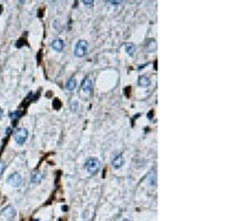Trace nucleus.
<instances>
[{"instance_id": "1", "label": "nucleus", "mask_w": 235, "mask_h": 221, "mask_svg": "<svg viewBox=\"0 0 235 221\" xmlns=\"http://www.w3.org/2000/svg\"><path fill=\"white\" fill-rule=\"evenodd\" d=\"M100 166H101L100 161L96 158H94V156L89 158L87 161H86V164H85V167L87 169V172L89 174H92V175H95V174L99 172Z\"/></svg>"}, {"instance_id": "2", "label": "nucleus", "mask_w": 235, "mask_h": 221, "mask_svg": "<svg viewBox=\"0 0 235 221\" xmlns=\"http://www.w3.org/2000/svg\"><path fill=\"white\" fill-rule=\"evenodd\" d=\"M88 52V42L86 40H79L74 47V55L78 58L85 57Z\"/></svg>"}, {"instance_id": "3", "label": "nucleus", "mask_w": 235, "mask_h": 221, "mask_svg": "<svg viewBox=\"0 0 235 221\" xmlns=\"http://www.w3.org/2000/svg\"><path fill=\"white\" fill-rule=\"evenodd\" d=\"M27 137H28V132L26 128H18L17 131L14 132V141L18 143V145H23L26 140H27Z\"/></svg>"}, {"instance_id": "4", "label": "nucleus", "mask_w": 235, "mask_h": 221, "mask_svg": "<svg viewBox=\"0 0 235 221\" xmlns=\"http://www.w3.org/2000/svg\"><path fill=\"white\" fill-rule=\"evenodd\" d=\"M21 181H23V178L21 175L18 173V172H14L12 173L8 178H7V184H10L12 187H19L21 185Z\"/></svg>"}, {"instance_id": "5", "label": "nucleus", "mask_w": 235, "mask_h": 221, "mask_svg": "<svg viewBox=\"0 0 235 221\" xmlns=\"http://www.w3.org/2000/svg\"><path fill=\"white\" fill-rule=\"evenodd\" d=\"M92 87H93V84H92V80L88 78H85L82 80L81 83V88L82 91L85 92V93H91V91H92Z\"/></svg>"}, {"instance_id": "6", "label": "nucleus", "mask_w": 235, "mask_h": 221, "mask_svg": "<svg viewBox=\"0 0 235 221\" xmlns=\"http://www.w3.org/2000/svg\"><path fill=\"white\" fill-rule=\"evenodd\" d=\"M51 47H52L54 51H57V52H61L65 47V44L61 39H54V40L51 42Z\"/></svg>"}, {"instance_id": "7", "label": "nucleus", "mask_w": 235, "mask_h": 221, "mask_svg": "<svg viewBox=\"0 0 235 221\" xmlns=\"http://www.w3.org/2000/svg\"><path fill=\"white\" fill-rule=\"evenodd\" d=\"M123 165V158L121 154H118L112 159V166L114 168H120Z\"/></svg>"}, {"instance_id": "8", "label": "nucleus", "mask_w": 235, "mask_h": 221, "mask_svg": "<svg viewBox=\"0 0 235 221\" xmlns=\"http://www.w3.org/2000/svg\"><path fill=\"white\" fill-rule=\"evenodd\" d=\"M138 85L141 86V87H148V86L151 85V80H149V78L146 77V75H141V77H139Z\"/></svg>"}, {"instance_id": "9", "label": "nucleus", "mask_w": 235, "mask_h": 221, "mask_svg": "<svg viewBox=\"0 0 235 221\" xmlns=\"http://www.w3.org/2000/svg\"><path fill=\"white\" fill-rule=\"evenodd\" d=\"M2 215L6 216V218H8V219H12L15 215V210L12 208L11 206H7V207L2 209Z\"/></svg>"}, {"instance_id": "10", "label": "nucleus", "mask_w": 235, "mask_h": 221, "mask_svg": "<svg viewBox=\"0 0 235 221\" xmlns=\"http://www.w3.org/2000/svg\"><path fill=\"white\" fill-rule=\"evenodd\" d=\"M65 87H66V90L67 91H74L76 87V80L74 78H70L67 80V83L65 85Z\"/></svg>"}, {"instance_id": "11", "label": "nucleus", "mask_w": 235, "mask_h": 221, "mask_svg": "<svg viewBox=\"0 0 235 221\" xmlns=\"http://www.w3.org/2000/svg\"><path fill=\"white\" fill-rule=\"evenodd\" d=\"M41 178H42V175L39 172H34L31 176V181H32V184H39Z\"/></svg>"}, {"instance_id": "12", "label": "nucleus", "mask_w": 235, "mask_h": 221, "mask_svg": "<svg viewBox=\"0 0 235 221\" xmlns=\"http://www.w3.org/2000/svg\"><path fill=\"white\" fill-rule=\"evenodd\" d=\"M125 49H126V53L128 55H133V53L135 52V45L134 44H126Z\"/></svg>"}, {"instance_id": "13", "label": "nucleus", "mask_w": 235, "mask_h": 221, "mask_svg": "<svg viewBox=\"0 0 235 221\" xmlns=\"http://www.w3.org/2000/svg\"><path fill=\"white\" fill-rule=\"evenodd\" d=\"M147 49H148V52H155V49H156V41L155 40H149V41L147 42Z\"/></svg>"}, {"instance_id": "14", "label": "nucleus", "mask_w": 235, "mask_h": 221, "mask_svg": "<svg viewBox=\"0 0 235 221\" xmlns=\"http://www.w3.org/2000/svg\"><path fill=\"white\" fill-rule=\"evenodd\" d=\"M149 184L151 186L156 185V174H154V171H152V173L149 175Z\"/></svg>"}, {"instance_id": "15", "label": "nucleus", "mask_w": 235, "mask_h": 221, "mask_svg": "<svg viewBox=\"0 0 235 221\" xmlns=\"http://www.w3.org/2000/svg\"><path fill=\"white\" fill-rule=\"evenodd\" d=\"M20 115H21V113H20L19 111H15L14 113H11V114H10V118H11V120H17L18 118L20 117Z\"/></svg>"}, {"instance_id": "16", "label": "nucleus", "mask_w": 235, "mask_h": 221, "mask_svg": "<svg viewBox=\"0 0 235 221\" xmlns=\"http://www.w3.org/2000/svg\"><path fill=\"white\" fill-rule=\"evenodd\" d=\"M5 168H6V164H5L4 161H0V174L4 173Z\"/></svg>"}, {"instance_id": "17", "label": "nucleus", "mask_w": 235, "mask_h": 221, "mask_svg": "<svg viewBox=\"0 0 235 221\" xmlns=\"http://www.w3.org/2000/svg\"><path fill=\"white\" fill-rule=\"evenodd\" d=\"M82 4H85V6H86V7L93 6V1H92V0H91V1H87V0H83V1H82Z\"/></svg>"}, {"instance_id": "18", "label": "nucleus", "mask_w": 235, "mask_h": 221, "mask_svg": "<svg viewBox=\"0 0 235 221\" xmlns=\"http://www.w3.org/2000/svg\"><path fill=\"white\" fill-rule=\"evenodd\" d=\"M108 4H113L114 6H117V5H119V1H108Z\"/></svg>"}, {"instance_id": "19", "label": "nucleus", "mask_w": 235, "mask_h": 221, "mask_svg": "<svg viewBox=\"0 0 235 221\" xmlns=\"http://www.w3.org/2000/svg\"><path fill=\"white\" fill-rule=\"evenodd\" d=\"M1 117H2V109L0 108V119H1Z\"/></svg>"}, {"instance_id": "20", "label": "nucleus", "mask_w": 235, "mask_h": 221, "mask_svg": "<svg viewBox=\"0 0 235 221\" xmlns=\"http://www.w3.org/2000/svg\"><path fill=\"white\" fill-rule=\"evenodd\" d=\"M1 12H2V6L0 5V14H1Z\"/></svg>"}, {"instance_id": "21", "label": "nucleus", "mask_w": 235, "mask_h": 221, "mask_svg": "<svg viewBox=\"0 0 235 221\" xmlns=\"http://www.w3.org/2000/svg\"><path fill=\"white\" fill-rule=\"evenodd\" d=\"M122 221H130V220H129V219H123Z\"/></svg>"}]
</instances>
